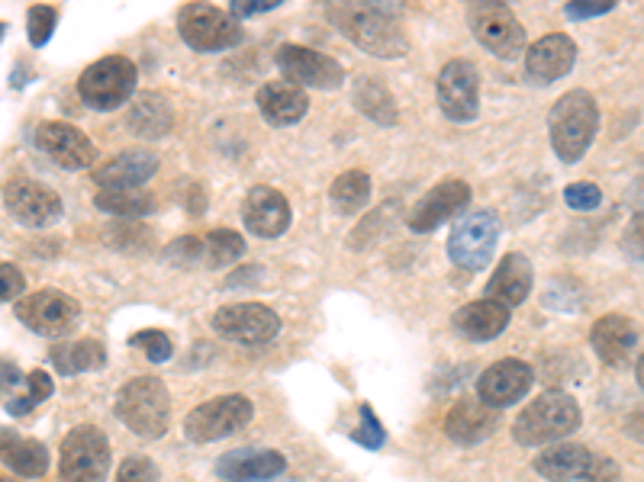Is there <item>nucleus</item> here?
Segmentation results:
<instances>
[{
    "mask_svg": "<svg viewBox=\"0 0 644 482\" xmlns=\"http://www.w3.org/2000/svg\"><path fill=\"white\" fill-rule=\"evenodd\" d=\"M329 23L352 39L374 59H403L410 52V39L393 16V7H374V3H332L326 10Z\"/></svg>",
    "mask_w": 644,
    "mask_h": 482,
    "instance_id": "obj_1",
    "label": "nucleus"
},
{
    "mask_svg": "<svg viewBox=\"0 0 644 482\" xmlns=\"http://www.w3.org/2000/svg\"><path fill=\"white\" fill-rule=\"evenodd\" d=\"M548 129H551L555 155L564 164L580 161L599 133V107H596L593 94L568 90L564 97H558V103L548 113Z\"/></svg>",
    "mask_w": 644,
    "mask_h": 482,
    "instance_id": "obj_2",
    "label": "nucleus"
},
{
    "mask_svg": "<svg viewBox=\"0 0 644 482\" xmlns=\"http://www.w3.org/2000/svg\"><path fill=\"white\" fill-rule=\"evenodd\" d=\"M580 428V406L576 399L561 393V390H548L538 399H532L522 412L512 421V437L522 447H542L551 441H561Z\"/></svg>",
    "mask_w": 644,
    "mask_h": 482,
    "instance_id": "obj_3",
    "label": "nucleus"
},
{
    "mask_svg": "<svg viewBox=\"0 0 644 482\" xmlns=\"http://www.w3.org/2000/svg\"><path fill=\"white\" fill-rule=\"evenodd\" d=\"M117 415L143 441L161 437L171 424V399H168L165 383L158 376L130 380L117 396Z\"/></svg>",
    "mask_w": 644,
    "mask_h": 482,
    "instance_id": "obj_4",
    "label": "nucleus"
},
{
    "mask_svg": "<svg viewBox=\"0 0 644 482\" xmlns=\"http://www.w3.org/2000/svg\"><path fill=\"white\" fill-rule=\"evenodd\" d=\"M500 242V219L490 209L464 212L448 235V258L461 271H484Z\"/></svg>",
    "mask_w": 644,
    "mask_h": 482,
    "instance_id": "obj_5",
    "label": "nucleus"
},
{
    "mask_svg": "<svg viewBox=\"0 0 644 482\" xmlns=\"http://www.w3.org/2000/svg\"><path fill=\"white\" fill-rule=\"evenodd\" d=\"M467 23L474 39L490 49L502 62H515L519 55H525L528 42H525V29L519 23V16L512 13V7L497 3V0H484V3H471L467 10Z\"/></svg>",
    "mask_w": 644,
    "mask_h": 482,
    "instance_id": "obj_6",
    "label": "nucleus"
},
{
    "mask_svg": "<svg viewBox=\"0 0 644 482\" xmlns=\"http://www.w3.org/2000/svg\"><path fill=\"white\" fill-rule=\"evenodd\" d=\"M178 33L194 52H226L242 42V26L232 13L210 3H187L178 13Z\"/></svg>",
    "mask_w": 644,
    "mask_h": 482,
    "instance_id": "obj_7",
    "label": "nucleus"
},
{
    "mask_svg": "<svg viewBox=\"0 0 644 482\" xmlns=\"http://www.w3.org/2000/svg\"><path fill=\"white\" fill-rule=\"evenodd\" d=\"M110 473V444L107 434L94 424H77L62 441V482H104Z\"/></svg>",
    "mask_w": 644,
    "mask_h": 482,
    "instance_id": "obj_8",
    "label": "nucleus"
},
{
    "mask_svg": "<svg viewBox=\"0 0 644 482\" xmlns=\"http://www.w3.org/2000/svg\"><path fill=\"white\" fill-rule=\"evenodd\" d=\"M133 90H136V65L123 55H107L94 62L77 81L81 100L100 113L123 107L133 97Z\"/></svg>",
    "mask_w": 644,
    "mask_h": 482,
    "instance_id": "obj_9",
    "label": "nucleus"
},
{
    "mask_svg": "<svg viewBox=\"0 0 644 482\" xmlns=\"http://www.w3.org/2000/svg\"><path fill=\"white\" fill-rule=\"evenodd\" d=\"M438 107L451 123H471L481 113V71L467 59H451L438 71Z\"/></svg>",
    "mask_w": 644,
    "mask_h": 482,
    "instance_id": "obj_10",
    "label": "nucleus"
},
{
    "mask_svg": "<svg viewBox=\"0 0 644 482\" xmlns=\"http://www.w3.org/2000/svg\"><path fill=\"white\" fill-rule=\"evenodd\" d=\"M16 319L36 332V335H46V338H62L69 335L77 319H81V306L77 299H72L69 293H59V289H39V293H29L16 302Z\"/></svg>",
    "mask_w": 644,
    "mask_h": 482,
    "instance_id": "obj_11",
    "label": "nucleus"
},
{
    "mask_svg": "<svg viewBox=\"0 0 644 482\" xmlns=\"http://www.w3.org/2000/svg\"><path fill=\"white\" fill-rule=\"evenodd\" d=\"M252 403L245 396H219V399H210L204 406H197L194 412L187 415L184 421V434L187 441L194 444H214V441H222L229 434H239L248 421H252Z\"/></svg>",
    "mask_w": 644,
    "mask_h": 482,
    "instance_id": "obj_12",
    "label": "nucleus"
},
{
    "mask_svg": "<svg viewBox=\"0 0 644 482\" xmlns=\"http://www.w3.org/2000/svg\"><path fill=\"white\" fill-rule=\"evenodd\" d=\"M214 332L235 345H268L281 332V316L262 302H239L226 306L210 319Z\"/></svg>",
    "mask_w": 644,
    "mask_h": 482,
    "instance_id": "obj_13",
    "label": "nucleus"
},
{
    "mask_svg": "<svg viewBox=\"0 0 644 482\" xmlns=\"http://www.w3.org/2000/svg\"><path fill=\"white\" fill-rule=\"evenodd\" d=\"M278 69L296 87H316V90H336L345 81V69L306 46H281L278 49Z\"/></svg>",
    "mask_w": 644,
    "mask_h": 482,
    "instance_id": "obj_14",
    "label": "nucleus"
},
{
    "mask_svg": "<svg viewBox=\"0 0 644 482\" xmlns=\"http://www.w3.org/2000/svg\"><path fill=\"white\" fill-rule=\"evenodd\" d=\"M532 367L519 357H506V360H497L494 367H487L477 380V399L487 406V409H506V406H515L528 390H532Z\"/></svg>",
    "mask_w": 644,
    "mask_h": 482,
    "instance_id": "obj_15",
    "label": "nucleus"
},
{
    "mask_svg": "<svg viewBox=\"0 0 644 482\" xmlns=\"http://www.w3.org/2000/svg\"><path fill=\"white\" fill-rule=\"evenodd\" d=\"M3 203L10 209V215L29 228H46L52 222L62 219V200L59 194H52L49 187L16 177L3 187Z\"/></svg>",
    "mask_w": 644,
    "mask_h": 482,
    "instance_id": "obj_16",
    "label": "nucleus"
},
{
    "mask_svg": "<svg viewBox=\"0 0 644 482\" xmlns=\"http://www.w3.org/2000/svg\"><path fill=\"white\" fill-rule=\"evenodd\" d=\"M33 141H36V148L42 155H49L65 171H84L97 158L94 141L84 136L77 126H69V123H39Z\"/></svg>",
    "mask_w": 644,
    "mask_h": 482,
    "instance_id": "obj_17",
    "label": "nucleus"
},
{
    "mask_svg": "<svg viewBox=\"0 0 644 482\" xmlns=\"http://www.w3.org/2000/svg\"><path fill=\"white\" fill-rule=\"evenodd\" d=\"M573 62H576V46L571 36L564 33L542 36L525 49V81L535 87H548L564 74H571Z\"/></svg>",
    "mask_w": 644,
    "mask_h": 482,
    "instance_id": "obj_18",
    "label": "nucleus"
},
{
    "mask_svg": "<svg viewBox=\"0 0 644 482\" xmlns=\"http://www.w3.org/2000/svg\"><path fill=\"white\" fill-rule=\"evenodd\" d=\"M467 203H471V187L464 181H441L416 207L410 209L406 225L413 232H432L441 222H448L451 215H458L461 209H467Z\"/></svg>",
    "mask_w": 644,
    "mask_h": 482,
    "instance_id": "obj_19",
    "label": "nucleus"
},
{
    "mask_svg": "<svg viewBox=\"0 0 644 482\" xmlns=\"http://www.w3.org/2000/svg\"><path fill=\"white\" fill-rule=\"evenodd\" d=\"M242 222L258 238H281L290 228V203L275 187H252L242 203Z\"/></svg>",
    "mask_w": 644,
    "mask_h": 482,
    "instance_id": "obj_20",
    "label": "nucleus"
},
{
    "mask_svg": "<svg viewBox=\"0 0 644 482\" xmlns=\"http://www.w3.org/2000/svg\"><path fill=\"white\" fill-rule=\"evenodd\" d=\"M158 171V155L145 148H130L117 158H110L104 168L94 171V184L100 190H139L145 181Z\"/></svg>",
    "mask_w": 644,
    "mask_h": 482,
    "instance_id": "obj_21",
    "label": "nucleus"
},
{
    "mask_svg": "<svg viewBox=\"0 0 644 482\" xmlns=\"http://www.w3.org/2000/svg\"><path fill=\"white\" fill-rule=\"evenodd\" d=\"M642 342V332L632 319L625 316H603L593 332H590V345L596 350V357L609 367H622L632 360L635 347Z\"/></svg>",
    "mask_w": 644,
    "mask_h": 482,
    "instance_id": "obj_22",
    "label": "nucleus"
},
{
    "mask_svg": "<svg viewBox=\"0 0 644 482\" xmlns=\"http://www.w3.org/2000/svg\"><path fill=\"white\" fill-rule=\"evenodd\" d=\"M287 460L278 450H229L216 460V477L226 482H265L281 477Z\"/></svg>",
    "mask_w": 644,
    "mask_h": 482,
    "instance_id": "obj_23",
    "label": "nucleus"
},
{
    "mask_svg": "<svg viewBox=\"0 0 644 482\" xmlns=\"http://www.w3.org/2000/svg\"><path fill=\"white\" fill-rule=\"evenodd\" d=\"M509 319H512V312H509L506 306L494 302V299H477V302L461 306V309L454 312L451 325H454V332H458L461 338H467V342H494L497 335L506 332Z\"/></svg>",
    "mask_w": 644,
    "mask_h": 482,
    "instance_id": "obj_24",
    "label": "nucleus"
},
{
    "mask_svg": "<svg viewBox=\"0 0 644 482\" xmlns=\"http://www.w3.org/2000/svg\"><path fill=\"white\" fill-rule=\"evenodd\" d=\"M593 464V454L576 444V441H561V444H551L545 447L538 457H535V473L545 477L548 482H580L586 477Z\"/></svg>",
    "mask_w": 644,
    "mask_h": 482,
    "instance_id": "obj_25",
    "label": "nucleus"
},
{
    "mask_svg": "<svg viewBox=\"0 0 644 482\" xmlns=\"http://www.w3.org/2000/svg\"><path fill=\"white\" fill-rule=\"evenodd\" d=\"M258 110H262L265 123H271V126H293L306 116L309 97L303 87H296L290 81H271L258 90Z\"/></svg>",
    "mask_w": 644,
    "mask_h": 482,
    "instance_id": "obj_26",
    "label": "nucleus"
},
{
    "mask_svg": "<svg viewBox=\"0 0 644 482\" xmlns=\"http://www.w3.org/2000/svg\"><path fill=\"white\" fill-rule=\"evenodd\" d=\"M497 431V412L481 399H461L445 418V434L458 444H481Z\"/></svg>",
    "mask_w": 644,
    "mask_h": 482,
    "instance_id": "obj_27",
    "label": "nucleus"
},
{
    "mask_svg": "<svg viewBox=\"0 0 644 482\" xmlns=\"http://www.w3.org/2000/svg\"><path fill=\"white\" fill-rule=\"evenodd\" d=\"M532 283H535V271H532L528 258L506 255L500 261V268H497V274L490 276V283H487V299H494V302H500L506 309H512V306H519V302L528 299Z\"/></svg>",
    "mask_w": 644,
    "mask_h": 482,
    "instance_id": "obj_28",
    "label": "nucleus"
},
{
    "mask_svg": "<svg viewBox=\"0 0 644 482\" xmlns=\"http://www.w3.org/2000/svg\"><path fill=\"white\" fill-rule=\"evenodd\" d=\"M0 460L23 480H39L49 470V450L46 444L23 437L10 428H0Z\"/></svg>",
    "mask_w": 644,
    "mask_h": 482,
    "instance_id": "obj_29",
    "label": "nucleus"
},
{
    "mask_svg": "<svg viewBox=\"0 0 644 482\" xmlns=\"http://www.w3.org/2000/svg\"><path fill=\"white\" fill-rule=\"evenodd\" d=\"M171 126H174V110H171V103L161 94L148 90L143 97H136V103L130 110V129L136 136L161 138L171 133Z\"/></svg>",
    "mask_w": 644,
    "mask_h": 482,
    "instance_id": "obj_30",
    "label": "nucleus"
},
{
    "mask_svg": "<svg viewBox=\"0 0 644 482\" xmlns=\"http://www.w3.org/2000/svg\"><path fill=\"white\" fill-rule=\"evenodd\" d=\"M49 360L56 363V370L62 376H77V373H87V370H100L107 363V347L94 338H84V342H62L49 350Z\"/></svg>",
    "mask_w": 644,
    "mask_h": 482,
    "instance_id": "obj_31",
    "label": "nucleus"
},
{
    "mask_svg": "<svg viewBox=\"0 0 644 482\" xmlns=\"http://www.w3.org/2000/svg\"><path fill=\"white\" fill-rule=\"evenodd\" d=\"M355 107L367 120H374L380 126L397 123V100L384 87V81H377V77H359L355 81Z\"/></svg>",
    "mask_w": 644,
    "mask_h": 482,
    "instance_id": "obj_32",
    "label": "nucleus"
},
{
    "mask_svg": "<svg viewBox=\"0 0 644 482\" xmlns=\"http://www.w3.org/2000/svg\"><path fill=\"white\" fill-rule=\"evenodd\" d=\"M329 197H332V207L339 209L342 215L361 212L370 200V177L364 171H345V174L336 177Z\"/></svg>",
    "mask_w": 644,
    "mask_h": 482,
    "instance_id": "obj_33",
    "label": "nucleus"
},
{
    "mask_svg": "<svg viewBox=\"0 0 644 482\" xmlns=\"http://www.w3.org/2000/svg\"><path fill=\"white\" fill-rule=\"evenodd\" d=\"M97 209L110 212V215H123V219H139L145 212L155 209V197L148 190H97L94 197Z\"/></svg>",
    "mask_w": 644,
    "mask_h": 482,
    "instance_id": "obj_34",
    "label": "nucleus"
},
{
    "mask_svg": "<svg viewBox=\"0 0 644 482\" xmlns=\"http://www.w3.org/2000/svg\"><path fill=\"white\" fill-rule=\"evenodd\" d=\"M245 258V238L232 228H216L204 238V264L207 268H229Z\"/></svg>",
    "mask_w": 644,
    "mask_h": 482,
    "instance_id": "obj_35",
    "label": "nucleus"
},
{
    "mask_svg": "<svg viewBox=\"0 0 644 482\" xmlns=\"http://www.w3.org/2000/svg\"><path fill=\"white\" fill-rule=\"evenodd\" d=\"M52 390H56L52 376H49L46 370H33V373L26 376V393H23L20 399H10L7 409H10V415H29L39 403H46V399L52 396Z\"/></svg>",
    "mask_w": 644,
    "mask_h": 482,
    "instance_id": "obj_36",
    "label": "nucleus"
},
{
    "mask_svg": "<svg viewBox=\"0 0 644 482\" xmlns=\"http://www.w3.org/2000/svg\"><path fill=\"white\" fill-rule=\"evenodd\" d=\"M56 23H59V10H56V7H46V3L33 7V10H29V16H26V26H29V42H33L36 49H42V46L52 39V33H56Z\"/></svg>",
    "mask_w": 644,
    "mask_h": 482,
    "instance_id": "obj_37",
    "label": "nucleus"
},
{
    "mask_svg": "<svg viewBox=\"0 0 644 482\" xmlns=\"http://www.w3.org/2000/svg\"><path fill=\"white\" fill-rule=\"evenodd\" d=\"M133 345L143 347L151 363H165V360L171 357V350H174L171 338H168L165 332H158V329H145V332H139V335L133 338Z\"/></svg>",
    "mask_w": 644,
    "mask_h": 482,
    "instance_id": "obj_38",
    "label": "nucleus"
},
{
    "mask_svg": "<svg viewBox=\"0 0 644 482\" xmlns=\"http://www.w3.org/2000/svg\"><path fill=\"white\" fill-rule=\"evenodd\" d=\"M117 482H158V467L148 457H126L117 470Z\"/></svg>",
    "mask_w": 644,
    "mask_h": 482,
    "instance_id": "obj_39",
    "label": "nucleus"
},
{
    "mask_svg": "<svg viewBox=\"0 0 644 482\" xmlns=\"http://www.w3.org/2000/svg\"><path fill=\"white\" fill-rule=\"evenodd\" d=\"M352 437L359 441L361 447H370V450L384 447L387 434H384L380 421H377V418H374V412H370V406H361V428H355V431H352Z\"/></svg>",
    "mask_w": 644,
    "mask_h": 482,
    "instance_id": "obj_40",
    "label": "nucleus"
},
{
    "mask_svg": "<svg viewBox=\"0 0 644 482\" xmlns=\"http://www.w3.org/2000/svg\"><path fill=\"white\" fill-rule=\"evenodd\" d=\"M564 200H568V207L571 209L590 212V209H596L599 203H603V190H599L596 184L576 181V184H571V187L564 190Z\"/></svg>",
    "mask_w": 644,
    "mask_h": 482,
    "instance_id": "obj_41",
    "label": "nucleus"
},
{
    "mask_svg": "<svg viewBox=\"0 0 644 482\" xmlns=\"http://www.w3.org/2000/svg\"><path fill=\"white\" fill-rule=\"evenodd\" d=\"M174 264H194V261H204V238H194V235H184L178 238L174 245H168L165 251Z\"/></svg>",
    "mask_w": 644,
    "mask_h": 482,
    "instance_id": "obj_42",
    "label": "nucleus"
},
{
    "mask_svg": "<svg viewBox=\"0 0 644 482\" xmlns=\"http://www.w3.org/2000/svg\"><path fill=\"white\" fill-rule=\"evenodd\" d=\"M622 248H625V255H629L632 261L644 264V212H639V215L629 222V228H625V235H622Z\"/></svg>",
    "mask_w": 644,
    "mask_h": 482,
    "instance_id": "obj_43",
    "label": "nucleus"
},
{
    "mask_svg": "<svg viewBox=\"0 0 644 482\" xmlns=\"http://www.w3.org/2000/svg\"><path fill=\"white\" fill-rule=\"evenodd\" d=\"M580 482H622V470H619V464L609 460V457H593L586 477Z\"/></svg>",
    "mask_w": 644,
    "mask_h": 482,
    "instance_id": "obj_44",
    "label": "nucleus"
},
{
    "mask_svg": "<svg viewBox=\"0 0 644 482\" xmlns=\"http://www.w3.org/2000/svg\"><path fill=\"white\" fill-rule=\"evenodd\" d=\"M23 289H26V280H23V274H20L13 264H0V302L16 299Z\"/></svg>",
    "mask_w": 644,
    "mask_h": 482,
    "instance_id": "obj_45",
    "label": "nucleus"
},
{
    "mask_svg": "<svg viewBox=\"0 0 644 482\" xmlns=\"http://www.w3.org/2000/svg\"><path fill=\"white\" fill-rule=\"evenodd\" d=\"M612 7H616L612 0H573V3H568V16L571 20H590V16L609 13Z\"/></svg>",
    "mask_w": 644,
    "mask_h": 482,
    "instance_id": "obj_46",
    "label": "nucleus"
},
{
    "mask_svg": "<svg viewBox=\"0 0 644 482\" xmlns=\"http://www.w3.org/2000/svg\"><path fill=\"white\" fill-rule=\"evenodd\" d=\"M278 7H281V0H235L232 3V16L235 20L239 16H258V13H271Z\"/></svg>",
    "mask_w": 644,
    "mask_h": 482,
    "instance_id": "obj_47",
    "label": "nucleus"
},
{
    "mask_svg": "<svg viewBox=\"0 0 644 482\" xmlns=\"http://www.w3.org/2000/svg\"><path fill=\"white\" fill-rule=\"evenodd\" d=\"M20 386V370L13 367V363H7V360H0V390H16Z\"/></svg>",
    "mask_w": 644,
    "mask_h": 482,
    "instance_id": "obj_48",
    "label": "nucleus"
},
{
    "mask_svg": "<svg viewBox=\"0 0 644 482\" xmlns=\"http://www.w3.org/2000/svg\"><path fill=\"white\" fill-rule=\"evenodd\" d=\"M629 431L635 434V437H642L644 441V412H639L632 421H629Z\"/></svg>",
    "mask_w": 644,
    "mask_h": 482,
    "instance_id": "obj_49",
    "label": "nucleus"
},
{
    "mask_svg": "<svg viewBox=\"0 0 644 482\" xmlns=\"http://www.w3.org/2000/svg\"><path fill=\"white\" fill-rule=\"evenodd\" d=\"M635 380H639V386L644 390V354L639 357V363H635Z\"/></svg>",
    "mask_w": 644,
    "mask_h": 482,
    "instance_id": "obj_50",
    "label": "nucleus"
},
{
    "mask_svg": "<svg viewBox=\"0 0 644 482\" xmlns=\"http://www.w3.org/2000/svg\"><path fill=\"white\" fill-rule=\"evenodd\" d=\"M0 482H16V480H10V477H0Z\"/></svg>",
    "mask_w": 644,
    "mask_h": 482,
    "instance_id": "obj_51",
    "label": "nucleus"
},
{
    "mask_svg": "<svg viewBox=\"0 0 644 482\" xmlns=\"http://www.w3.org/2000/svg\"><path fill=\"white\" fill-rule=\"evenodd\" d=\"M0 39H3V23H0Z\"/></svg>",
    "mask_w": 644,
    "mask_h": 482,
    "instance_id": "obj_52",
    "label": "nucleus"
}]
</instances>
